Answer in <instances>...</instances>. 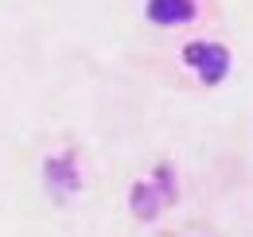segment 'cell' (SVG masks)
Instances as JSON below:
<instances>
[{
  "label": "cell",
  "mask_w": 253,
  "mask_h": 237,
  "mask_svg": "<svg viewBox=\"0 0 253 237\" xmlns=\"http://www.w3.org/2000/svg\"><path fill=\"white\" fill-rule=\"evenodd\" d=\"M187 62L199 66L203 82H218L222 74H226V66H230V55H226L222 47H214V43H191L187 47Z\"/></svg>",
  "instance_id": "1"
},
{
  "label": "cell",
  "mask_w": 253,
  "mask_h": 237,
  "mask_svg": "<svg viewBox=\"0 0 253 237\" xmlns=\"http://www.w3.org/2000/svg\"><path fill=\"white\" fill-rule=\"evenodd\" d=\"M191 12H195L191 0H152L148 4V16L156 24H183V20H191Z\"/></svg>",
  "instance_id": "2"
}]
</instances>
